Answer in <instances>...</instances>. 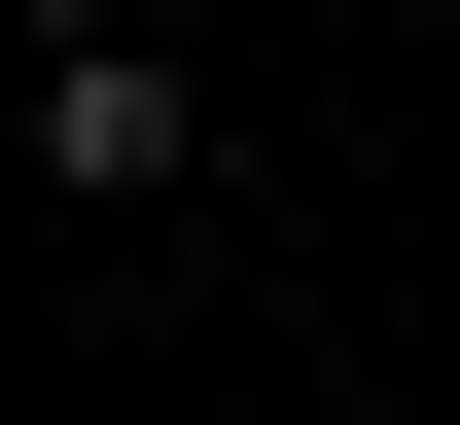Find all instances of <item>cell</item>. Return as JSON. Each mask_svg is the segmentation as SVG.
I'll list each match as a JSON object with an SVG mask.
<instances>
[{
    "instance_id": "6da1fadb",
    "label": "cell",
    "mask_w": 460,
    "mask_h": 425,
    "mask_svg": "<svg viewBox=\"0 0 460 425\" xmlns=\"http://www.w3.org/2000/svg\"><path fill=\"white\" fill-rule=\"evenodd\" d=\"M36 142H71L107 213H177V142H213V107H177V36H71V71H36Z\"/></svg>"
}]
</instances>
